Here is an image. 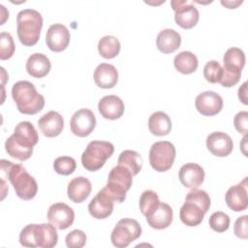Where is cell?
I'll use <instances>...</instances> for the list:
<instances>
[{
    "mask_svg": "<svg viewBox=\"0 0 248 248\" xmlns=\"http://www.w3.org/2000/svg\"><path fill=\"white\" fill-rule=\"evenodd\" d=\"M170 5L174 11V20L184 29L193 28L199 21V11L194 2L185 0H172Z\"/></svg>",
    "mask_w": 248,
    "mask_h": 248,
    "instance_id": "cell-10",
    "label": "cell"
},
{
    "mask_svg": "<svg viewBox=\"0 0 248 248\" xmlns=\"http://www.w3.org/2000/svg\"><path fill=\"white\" fill-rule=\"evenodd\" d=\"M120 47L119 40L111 35L104 36L98 43V51L100 55L107 59H111L117 56L120 51Z\"/></svg>",
    "mask_w": 248,
    "mask_h": 248,
    "instance_id": "cell-30",
    "label": "cell"
},
{
    "mask_svg": "<svg viewBox=\"0 0 248 248\" xmlns=\"http://www.w3.org/2000/svg\"><path fill=\"white\" fill-rule=\"evenodd\" d=\"M223 76V68L216 60H209L203 67V77L210 83H217Z\"/></svg>",
    "mask_w": 248,
    "mask_h": 248,
    "instance_id": "cell-35",
    "label": "cell"
},
{
    "mask_svg": "<svg viewBox=\"0 0 248 248\" xmlns=\"http://www.w3.org/2000/svg\"><path fill=\"white\" fill-rule=\"evenodd\" d=\"M197 110L204 116H213L223 108L222 97L214 91H204L200 93L195 100Z\"/></svg>",
    "mask_w": 248,
    "mask_h": 248,
    "instance_id": "cell-14",
    "label": "cell"
},
{
    "mask_svg": "<svg viewBox=\"0 0 248 248\" xmlns=\"http://www.w3.org/2000/svg\"><path fill=\"white\" fill-rule=\"evenodd\" d=\"M204 214L205 212L199 205L189 201H185L179 211L181 222L189 227L200 225L204 218Z\"/></svg>",
    "mask_w": 248,
    "mask_h": 248,
    "instance_id": "cell-26",
    "label": "cell"
},
{
    "mask_svg": "<svg viewBox=\"0 0 248 248\" xmlns=\"http://www.w3.org/2000/svg\"><path fill=\"white\" fill-rule=\"evenodd\" d=\"M12 97L17 110L23 114H36L45 106V98L38 93L35 85L28 80H19L12 87Z\"/></svg>",
    "mask_w": 248,
    "mask_h": 248,
    "instance_id": "cell-3",
    "label": "cell"
},
{
    "mask_svg": "<svg viewBox=\"0 0 248 248\" xmlns=\"http://www.w3.org/2000/svg\"><path fill=\"white\" fill-rule=\"evenodd\" d=\"M145 217L151 228L155 230H163L171 224L173 212L168 203L160 202L159 204Z\"/></svg>",
    "mask_w": 248,
    "mask_h": 248,
    "instance_id": "cell-21",
    "label": "cell"
},
{
    "mask_svg": "<svg viewBox=\"0 0 248 248\" xmlns=\"http://www.w3.org/2000/svg\"><path fill=\"white\" fill-rule=\"evenodd\" d=\"M58 234L51 223L29 224L19 233V242L25 247L51 248L57 244Z\"/></svg>",
    "mask_w": 248,
    "mask_h": 248,
    "instance_id": "cell-4",
    "label": "cell"
},
{
    "mask_svg": "<svg viewBox=\"0 0 248 248\" xmlns=\"http://www.w3.org/2000/svg\"><path fill=\"white\" fill-rule=\"evenodd\" d=\"M1 170L15 189L16 196L21 200H32L38 192V184L24 167L11 161L1 160Z\"/></svg>",
    "mask_w": 248,
    "mask_h": 248,
    "instance_id": "cell-2",
    "label": "cell"
},
{
    "mask_svg": "<svg viewBox=\"0 0 248 248\" xmlns=\"http://www.w3.org/2000/svg\"><path fill=\"white\" fill-rule=\"evenodd\" d=\"M98 109L104 118L115 120L123 115L125 106L123 101L118 96L107 95L99 101Z\"/></svg>",
    "mask_w": 248,
    "mask_h": 248,
    "instance_id": "cell-20",
    "label": "cell"
},
{
    "mask_svg": "<svg viewBox=\"0 0 248 248\" xmlns=\"http://www.w3.org/2000/svg\"><path fill=\"white\" fill-rule=\"evenodd\" d=\"M47 219L58 230H66L73 225L75 212L64 202H55L48 207Z\"/></svg>",
    "mask_w": 248,
    "mask_h": 248,
    "instance_id": "cell-12",
    "label": "cell"
},
{
    "mask_svg": "<svg viewBox=\"0 0 248 248\" xmlns=\"http://www.w3.org/2000/svg\"><path fill=\"white\" fill-rule=\"evenodd\" d=\"M92 190L91 182L84 176L74 177L68 184L67 194L68 198L76 202L80 203L84 202L90 195Z\"/></svg>",
    "mask_w": 248,
    "mask_h": 248,
    "instance_id": "cell-22",
    "label": "cell"
},
{
    "mask_svg": "<svg viewBox=\"0 0 248 248\" xmlns=\"http://www.w3.org/2000/svg\"><path fill=\"white\" fill-rule=\"evenodd\" d=\"M118 80V72L116 68L108 63L99 64L94 71V81L97 86L108 89L116 85Z\"/></svg>",
    "mask_w": 248,
    "mask_h": 248,
    "instance_id": "cell-23",
    "label": "cell"
},
{
    "mask_svg": "<svg viewBox=\"0 0 248 248\" xmlns=\"http://www.w3.org/2000/svg\"><path fill=\"white\" fill-rule=\"evenodd\" d=\"M173 64L175 69L184 75H189L194 73L199 65L197 56L191 51H181L175 55L173 59Z\"/></svg>",
    "mask_w": 248,
    "mask_h": 248,
    "instance_id": "cell-28",
    "label": "cell"
},
{
    "mask_svg": "<svg viewBox=\"0 0 248 248\" xmlns=\"http://www.w3.org/2000/svg\"><path fill=\"white\" fill-rule=\"evenodd\" d=\"M160 202L159 197L156 192L152 190H145L140 198V209L144 216H147Z\"/></svg>",
    "mask_w": 248,
    "mask_h": 248,
    "instance_id": "cell-32",
    "label": "cell"
},
{
    "mask_svg": "<svg viewBox=\"0 0 248 248\" xmlns=\"http://www.w3.org/2000/svg\"><path fill=\"white\" fill-rule=\"evenodd\" d=\"M141 234V227L139 222L131 218L120 219L113 228L110 240L117 248H125Z\"/></svg>",
    "mask_w": 248,
    "mask_h": 248,
    "instance_id": "cell-9",
    "label": "cell"
},
{
    "mask_svg": "<svg viewBox=\"0 0 248 248\" xmlns=\"http://www.w3.org/2000/svg\"><path fill=\"white\" fill-rule=\"evenodd\" d=\"M221 4L229 9H235L238 5L242 4V1H221Z\"/></svg>",
    "mask_w": 248,
    "mask_h": 248,
    "instance_id": "cell-43",
    "label": "cell"
},
{
    "mask_svg": "<svg viewBox=\"0 0 248 248\" xmlns=\"http://www.w3.org/2000/svg\"><path fill=\"white\" fill-rule=\"evenodd\" d=\"M25 68L27 73L31 77L36 78H42L49 73L51 63L46 55L36 52L28 57Z\"/></svg>",
    "mask_w": 248,
    "mask_h": 248,
    "instance_id": "cell-24",
    "label": "cell"
},
{
    "mask_svg": "<svg viewBox=\"0 0 248 248\" xmlns=\"http://www.w3.org/2000/svg\"><path fill=\"white\" fill-rule=\"evenodd\" d=\"M114 146L106 140L90 141L81 155V164L89 171L100 170L106 161L113 154Z\"/></svg>",
    "mask_w": 248,
    "mask_h": 248,
    "instance_id": "cell-7",
    "label": "cell"
},
{
    "mask_svg": "<svg viewBox=\"0 0 248 248\" xmlns=\"http://www.w3.org/2000/svg\"><path fill=\"white\" fill-rule=\"evenodd\" d=\"M16 46L12 35L8 32H1L0 34V59L7 60L15 53Z\"/></svg>",
    "mask_w": 248,
    "mask_h": 248,
    "instance_id": "cell-37",
    "label": "cell"
},
{
    "mask_svg": "<svg viewBox=\"0 0 248 248\" xmlns=\"http://www.w3.org/2000/svg\"><path fill=\"white\" fill-rule=\"evenodd\" d=\"M38 126L44 136L54 138L60 135L64 128V119L62 115L55 111L49 110L38 120Z\"/></svg>",
    "mask_w": 248,
    "mask_h": 248,
    "instance_id": "cell-19",
    "label": "cell"
},
{
    "mask_svg": "<svg viewBox=\"0 0 248 248\" xmlns=\"http://www.w3.org/2000/svg\"><path fill=\"white\" fill-rule=\"evenodd\" d=\"M209 227L217 232H226L230 227V217L228 214H226L223 211H216L211 214L209 217Z\"/></svg>",
    "mask_w": 248,
    "mask_h": 248,
    "instance_id": "cell-36",
    "label": "cell"
},
{
    "mask_svg": "<svg viewBox=\"0 0 248 248\" xmlns=\"http://www.w3.org/2000/svg\"><path fill=\"white\" fill-rule=\"evenodd\" d=\"M96 126V117L89 108H79L71 117L70 127L74 135L83 138L90 135Z\"/></svg>",
    "mask_w": 248,
    "mask_h": 248,
    "instance_id": "cell-11",
    "label": "cell"
},
{
    "mask_svg": "<svg viewBox=\"0 0 248 248\" xmlns=\"http://www.w3.org/2000/svg\"><path fill=\"white\" fill-rule=\"evenodd\" d=\"M207 149L217 157H226L233 149L232 138L224 132H213L206 138Z\"/></svg>",
    "mask_w": 248,
    "mask_h": 248,
    "instance_id": "cell-16",
    "label": "cell"
},
{
    "mask_svg": "<svg viewBox=\"0 0 248 248\" xmlns=\"http://www.w3.org/2000/svg\"><path fill=\"white\" fill-rule=\"evenodd\" d=\"M71 39L69 29L62 23L51 24L46 35V44L54 52H60L67 48Z\"/></svg>",
    "mask_w": 248,
    "mask_h": 248,
    "instance_id": "cell-13",
    "label": "cell"
},
{
    "mask_svg": "<svg viewBox=\"0 0 248 248\" xmlns=\"http://www.w3.org/2000/svg\"><path fill=\"white\" fill-rule=\"evenodd\" d=\"M114 201L102 189L91 200L88 204L90 215L96 219L108 218L113 210Z\"/></svg>",
    "mask_w": 248,
    "mask_h": 248,
    "instance_id": "cell-17",
    "label": "cell"
},
{
    "mask_svg": "<svg viewBox=\"0 0 248 248\" xmlns=\"http://www.w3.org/2000/svg\"><path fill=\"white\" fill-rule=\"evenodd\" d=\"M247 82L245 81L238 89V98L244 104L247 105Z\"/></svg>",
    "mask_w": 248,
    "mask_h": 248,
    "instance_id": "cell-42",
    "label": "cell"
},
{
    "mask_svg": "<svg viewBox=\"0 0 248 248\" xmlns=\"http://www.w3.org/2000/svg\"><path fill=\"white\" fill-rule=\"evenodd\" d=\"M118 165H122L125 168H127L134 175H137L142 168V158L140 155V153H138L135 150H124L120 153L118 160H117Z\"/></svg>",
    "mask_w": 248,
    "mask_h": 248,
    "instance_id": "cell-29",
    "label": "cell"
},
{
    "mask_svg": "<svg viewBox=\"0 0 248 248\" xmlns=\"http://www.w3.org/2000/svg\"><path fill=\"white\" fill-rule=\"evenodd\" d=\"M148 128L154 136H167L171 130V120L166 112L155 111L149 116Z\"/></svg>",
    "mask_w": 248,
    "mask_h": 248,
    "instance_id": "cell-27",
    "label": "cell"
},
{
    "mask_svg": "<svg viewBox=\"0 0 248 248\" xmlns=\"http://www.w3.org/2000/svg\"><path fill=\"white\" fill-rule=\"evenodd\" d=\"M77 168V163L73 157L70 156H60L54 160L53 169L61 175H69L75 171Z\"/></svg>",
    "mask_w": 248,
    "mask_h": 248,
    "instance_id": "cell-34",
    "label": "cell"
},
{
    "mask_svg": "<svg viewBox=\"0 0 248 248\" xmlns=\"http://www.w3.org/2000/svg\"><path fill=\"white\" fill-rule=\"evenodd\" d=\"M225 201L227 205L233 211H243L248 205L247 194V177L236 185L231 186L226 195Z\"/></svg>",
    "mask_w": 248,
    "mask_h": 248,
    "instance_id": "cell-15",
    "label": "cell"
},
{
    "mask_svg": "<svg viewBox=\"0 0 248 248\" xmlns=\"http://www.w3.org/2000/svg\"><path fill=\"white\" fill-rule=\"evenodd\" d=\"M247 118H248V112L246 110L239 111L235 114L233 118V125L237 132L243 135H247Z\"/></svg>",
    "mask_w": 248,
    "mask_h": 248,
    "instance_id": "cell-41",
    "label": "cell"
},
{
    "mask_svg": "<svg viewBox=\"0 0 248 248\" xmlns=\"http://www.w3.org/2000/svg\"><path fill=\"white\" fill-rule=\"evenodd\" d=\"M223 63L226 68L241 71L245 65V54L243 50L238 47H230L224 54Z\"/></svg>",
    "mask_w": 248,
    "mask_h": 248,
    "instance_id": "cell-31",
    "label": "cell"
},
{
    "mask_svg": "<svg viewBox=\"0 0 248 248\" xmlns=\"http://www.w3.org/2000/svg\"><path fill=\"white\" fill-rule=\"evenodd\" d=\"M178 178L183 186L197 188L204 180V170L199 164L186 163L179 169Z\"/></svg>",
    "mask_w": 248,
    "mask_h": 248,
    "instance_id": "cell-18",
    "label": "cell"
},
{
    "mask_svg": "<svg viewBox=\"0 0 248 248\" xmlns=\"http://www.w3.org/2000/svg\"><path fill=\"white\" fill-rule=\"evenodd\" d=\"M39 140L38 133L34 125L29 121L19 122L14 134L5 141V149L7 153L19 161L29 159L33 153V146Z\"/></svg>",
    "mask_w": 248,
    "mask_h": 248,
    "instance_id": "cell-1",
    "label": "cell"
},
{
    "mask_svg": "<svg viewBox=\"0 0 248 248\" xmlns=\"http://www.w3.org/2000/svg\"><path fill=\"white\" fill-rule=\"evenodd\" d=\"M223 68V76L220 79L219 83H221L224 87H232L235 85L241 77V71L237 69H231V68Z\"/></svg>",
    "mask_w": 248,
    "mask_h": 248,
    "instance_id": "cell-38",
    "label": "cell"
},
{
    "mask_svg": "<svg viewBox=\"0 0 248 248\" xmlns=\"http://www.w3.org/2000/svg\"><path fill=\"white\" fill-rule=\"evenodd\" d=\"M133 182L132 172L122 165H117L108 173L107 185L103 190L116 202H123Z\"/></svg>",
    "mask_w": 248,
    "mask_h": 248,
    "instance_id": "cell-6",
    "label": "cell"
},
{
    "mask_svg": "<svg viewBox=\"0 0 248 248\" xmlns=\"http://www.w3.org/2000/svg\"><path fill=\"white\" fill-rule=\"evenodd\" d=\"M175 154V147L170 141H156L149 150V163L156 171H167L172 167Z\"/></svg>",
    "mask_w": 248,
    "mask_h": 248,
    "instance_id": "cell-8",
    "label": "cell"
},
{
    "mask_svg": "<svg viewBox=\"0 0 248 248\" xmlns=\"http://www.w3.org/2000/svg\"><path fill=\"white\" fill-rule=\"evenodd\" d=\"M234 234L242 239H246L248 237V216L243 215L236 219L233 226Z\"/></svg>",
    "mask_w": 248,
    "mask_h": 248,
    "instance_id": "cell-40",
    "label": "cell"
},
{
    "mask_svg": "<svg viewBox=\"0 0 248 248\" xmlns=\"http://www.w3.org/2000/svg\"><path fill=\"white\" fill-rule=\"evenodd\" d=\"M65 242L69 248H81L86 243V234L81 230H74L66 235Z\"/></svg>",
    "mask_w": 248,
    "mask_h": 248,
    "instance_id": "cell-39",
    "label": "cell"
},
{
    "mask_svg": "<svg viewBox=\"0 0 248 248\" xmlns=\"http://www.w3.org/2000/svg\"><path fill=\"white\" fill-rule=\"evenodd\" d=\"M181 37L174 29H163L156 38L158 49L163 53H172L180 47Z\"/></svg>",
    "mask_w": 248,
    "mask_h": 248,
    "instance_id": "cell-25",
    "label": "cell"
},
{
    "mask_svg": "<svg viewBox=\"0 0 248 248\" xmlns=\"http://www.w3.org/2000/svg\"><path fill=\"white\" fill-rule=\"evenodd\" d=\"M43 27V16L34 9L21 10L16 16V33L19 42L26 46L36 45Z\"/></svg>",
    "mask_w": 248,
    "mask_h": 248,
    "instance_id": "cell-5",
    "label": "cell"
},
{
    "mask_svg": "<svg viewBox=\"0 0 248 248\" xmlns=\"http://www.w3.org/2000/svg\"><path fill=\"white\" fill-rule=\"evenodd\" d=\"M185 201L192 202L199 205L205 213L208 211L210 207V198L209 195L204 191L197 188H193L186 196Z\"/></svg>",
    "mask_w": 248,
    "mask_h": 248,
    "instance_id": "cell-33",
    "label": "cell"
}]
</instances>
